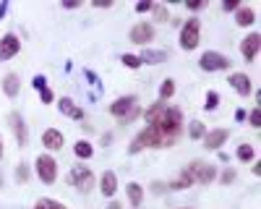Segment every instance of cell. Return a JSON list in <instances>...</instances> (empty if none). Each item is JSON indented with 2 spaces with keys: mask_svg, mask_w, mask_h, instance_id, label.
I'll use <instances>...</instances> for the list:
<instances>
[{
  "mask_svg": "<svg viewBox=\"0 0 261 209\" xmlns=\"http://www.w3.org/2000/svg\"><path fill=\"white\" fill-rule=\"evenodd\" d=\"M130 42L134 45H146V42H151L154 39V27L149 24V21H141V24H136L134 29H130Z\"/></svg>",
  "mask_w": 261,
  "mask_h": 209,
  "instance_id": "ba28073f",
  "label": "cell"
},
{
  "mask_svg": "<svg viewBox=\"0 0 261 209\" xmlns=\"http://www.w3.org/2000/svg\"><path fill=\"white\" fill-rule=\"evenodd\" d=\"M151 13H154V21H160V24L170 18V13H167V8H165V6H151Z\"/></svg>",
  "mask_w": 261,
  "mask_h": 209,
  "instance_id": "83f0119b",
  "label": "cell"
},
{
  "mask_svg": "<svg viewBox=\"0 0 261 209\" xmlns=\"http://www.w3.org/2000/svg\"><path fill=\"white\" fill-rule=\"evenodd\" d=\"M125 194H128V201L134 204V209L141 206V201H144V188H141L139 183H128V186H125Z\"/></svg>",
  "mask_w": 261,
  "mask_h": 209,
  "instance_id": "ac0fdd59",
  "label": "cell"
},
{
  "mask_svg": "<svg viewBox=\"0 0 261 209\" xmlns=\"http://www.w3.org/2000/svg\"><path fill=\"white\" fill-rule=\"evenodd\" d=\"M21 50V42L16 34H6L3 39H0V60H11L16 58V53Z\"/></svg>",
  "mask_w": 261,
  "mask_h": 209,
  "instance_id": "9c48e42d",
  "label": "cell"
},
{
  "mask_svg": "<svg viewBox=\"0 0 261 209\" xmlns=\"http://www.w3.org/2000/svg\"><path fill=\"white\" fill-rule=\"evenodd\" d=\"M235 24H238V27H251V24H256V11L241 6V8L235 11Z\"/></svg>",
  "mask_w": 261,
  "mask_h": 209,
  "instance_id": "2e32d148",
  "label": "cell"
},
{
  "mask_svg": "<svg viewBox=\"0 0 261 209\" xmlns=\"http://www.w3.org/2000/svg\"><path fill=\"white\" fill-rule=\"evenodd\" d=\"M99 188H102L105 196H113V194L118 191V178H115V173L107 170V173L102 175V180H99Z\"/></svg>",
  "mask_w": 261,
  "mask_h": 209,
  "instance_id": "e0dca14e",
  "label": "cell"
},
{
  "mask_svg": "<svg viewBox=\"0 0 261 209\" xmlns=\"http://www.w3.org/2000/svg\"><path fill=\"white\" fill-rule=\"evenodd\" d=\"M34 209H65V206L58 204V201H53V199H39V201L34 204Z\"/></svg>",
  "mask_w": 261,
  "mask_h": 209,
  "instance_id": "4316f807",
  "label": "cell"
},
{
  "mask_svg": "<svg viewBox=\"0 0 261 209\" xmlns=\"http://www.w3.org/2000/svg\"><path fill=\"white\" fill-rule=\"evenodd\" d=\"M217 104H220V94H217V92H206V104H204V108L206 110H217Z\"/></svg>",
  "mask_w": 261,
  "mask_h": 209,
  "instance_id": "f1b7e54d",
  "label": "cell"
},
{
  "mask_svg": "<svg viewBox=\"0 0 261 209\" xmlns=\"http://www.w3.org/2000/svg\"><path fill=\"white\" fill-rule=\"evenodd\" d=\"M191 11H201V8H206V0H191V3H186Z\"/></svg>",
  "mask_w": 261,
  "mask_h": 209,
  "instance_id": "836d02e7",
  "label": "cell"
},
{
  "mask_svg": "<svg viewBox=\"0 0 261 209\" xmlns=\"http://www.w3.org/2000/svg\"><path fill=\"white\" fill-rule=\"evenodd\" d=\"M42 144H45L50 152H55V149H60V146H63V134L58 128H47L45 134H42Z\"/></svg>",
  "mask_w": 261,
  "mask_h": 209,
  "instance_id": "9a60e30c",
  "label": "cell"
},
{
  "mask_svg": "<svg viewBox=\"0 0 261 209\" xmlns=\"http://www.w3.org/2000/svg\"><path fill=\"white\" fill-rule=\"evenodd\" d=\"M191 183H193V175L188 173V167H186V170H183V173L178 175V180H172V183H170L167 188H172V191H180V188H188Z\"/></svg>",
  "mask_w": 261,
  "mask_h": 209,
  "instance_id": "44dd1931",
  "label": "cell"
},
{
  "mask_svg": "<svg viewBox=\"0 0 261 209\" xmlns=\"http://www.w3.org/2000/svg\"><path fill=\"white\" fill-rule=\"evenodd\" d=\"M63 6H65V8H79V6H81V0H65Z\"/></svg>",
  "mask_w": 261,
  "mask_h": 209,
  "instance_id": "74e56055",
  "label": "cell"
},
{
  "mask_svg": "<svg viewBox=\"0 0 261 209\" xmlns=\"http://www.w3.org/2000/svg\"><path fill=\"white\" fill-rule=\"evenodd\" d=\"M58 110H60L63 115L73 118V120H81V118H84V110L79 108V104H76L71 97H60V99H58Z\"/></svg>",
  "mask_w": 261,
  "mask_h": 209,
  "instance_id": "7c38bea8",
  "label": "cell"
},
{
  "mask_svg": "<svg viewBox=\"0 0 261 209\" xmlns=\"http://www.w3.org/2000/svg\"><path fill=\"white\" fill-rule=\"evenodd\" d=\"M0 186H3V175H0Z\"/></svg>",
  "mask_w": 261,
  "mask_h": 209,
  "instance_id": "ee69618b",
  "label": "cell"
},
{
  "mask_svg": "<svg viewBox=\"0 0 261 209\" xmlns=\"http://www.w3.org/2000/svg\"><path fill=\"white\" fill-rule=\"evenodd\" d=\"M230 87L241 94V97H248L251 89H253V87H251V79H248L246 73H232V76H230Z\"/></svg>",
  "mask_w": 261,
  "mask_h": 209,
  "instance_id": "4fadbf2b",
  "label": "cell"
},
{
  "mask_svg": "<svg viewBox=\"0 0 261 209\" xmlns=\"http://www.w3.org/2000/svg\"><path fill=\"white\" fill-rule=\"evenodd\" d=\"M258 45H261V37H258V34H248V37L243 39L241 53H243L246 63H253V60H256V55H258Z\"/></svg>",
  "mask_w": 261,
  "mask_h": 209,
  "instance_id": "8fae6325",
  "label": "cell"
},
{
  "mask_svg": "<svg viewBox=\"0 0 261 209\" xmlns=\"http://www.w3.org/2000/svg\"><path fill=\"white\" fill-rule=\"evenodd\" d=\"M248 123H251V128H258V125H261V113H258V108L248 115Z\"/></svg>",
  "mask_w": 261,
  "mask_h": 209,
  "instance_id": "1f68e13d",
  "label": "cell"
},
{
  "mask_svg": "<svg viewBox=\"0 0 261 209\" xmlns=\"http://www.w3.org/2000/svg\"><path fill=\"white\" fill-rule=\"evenodd\" d=\"M73 152H76V157H79V160H89V157L94 154V146H92L89 141H76Z\"/></svg>",
  "mask_w": 261,
  "mask_h": 209,
  "instance_id": "7402d4cb",
  "label": "cell"
},
{
  "mask_svg": "<svg viewBox=\"0 0 261 209\" xmlns=\"http://www.w3.org/2000/svg\"><path fill=\"white\" fill-rule=\"evenodd\" d=\"M11 125H13V134L18 139V146H27V125H24V118H21L18 113H11Z\"/></svg>",
  "mask_w": 261,
  "mask_h": 209,
  "instance_id": "5bb4252c",
  "label": "cell"
},
{
  "mask_svg": "<svg viewBox=\"0 0 261 209\" xmlns=\"http://www.w3.org/2000/svg\"><path fill=\"white\" fill-rule=\"evenodd\" d=\"M220 180H222V183H232V180H235V170H232V167H227V170L220 175Z\"/></svg>",
  "mask_w": 261,
  "mask_h": 209,
  "instance_id": "d6a6232c",
  "label": "cell"
},
{
  "mask_svg": "<svg viewBox=\"0 0 261 209\" xmlns=\"http://www.w3.org/2000/svg\"><path fill=\"white\" fill-rule=\"evenodd\" d=\"M120 63H123L125 68H141L139 55H120Z\"/></svg>",
  "mask_w": 261,
  "mask_h": 209,
  "instance_id": "484cf974",
  "label": "cell"
},
{
  "mask_svg": "<svg viewBox=\"0 0 261 209\" xmlns=\"http://www.w3.org/2000/svg\"><path fill=\"white\" fill-rule=\"evenodd\" d=\"M188 136H191V139H204V136H206V131H204V123H199V120L188 123Z\"/></svg>",
  "mask_w": 261,
  "mask_h": 209,
  "instance_id": "d4e9b609",
  "label": "cell"
},
{
  "mask_svg": "<svg viewBox=\"0 0 261 209\" xmlns=\"http://www.w3.org/2000/svg\"><path fill=\"white\" fill-rule=\"evenodd\" d=\"M165 188H167V186H162V183H154V186H151V191H154V194H162Z\"/></svg>",
  "mask_w": 261,
  "mask_h": 209,
  "instance_id": "f35d334b",
  "label": "cell"
},
{
  "mask_svg": "<svg viewBox=\"0 0 261 209\" xmlns=\"http://www.w3.org/2000/svg\"><path fill=\"white\" fill-rule=\"evenodd\" d=\"M0 157H3V139H0Z\"/></svg>",
  "mask_w": 261,
  "mask_h": 209,
  "instance_id": "7bdbcfd3",
  "label": "cell"
},
{
  "mask_svg": "<svg viewBox=\"0 0 261 209\" xmlns=\"http://www.w3.org/2000/svg\"><path fill=\"white\" fill-rule=\"evenodd\" d=\"M199 66L204 71H227L230 68V58L222 55V53H204L201 60H199Z\"/></svg>",
  "mask_w": 261,
  "mask_h": 209,
  "instance_id": "8992f818",
  "label": "cell"
},
{
  "mask_svg": "<svg viewBox=\"0 0 261 209\" xmlns=\"http://www.w3.org/2000/svg\"><path fill=\"white\" fill-rule=\"evenodd\" d=\"M230 139V131L227 128H217V131H209L204 136V146L206 149H214V152H220V146Z\"/></svg>",
  "mask_w": 261,
  "mask_h": 209,
  "instance_id": "30bf717a",
  "label": "cell"
},
{
  "mask_svg": "<svg viewBox=\"0 0 261 209\" xmlns=\"http://www.w3.org/2000/svg\"><path fill=\"white\" fill-rule=\"evenodd\" d=\"M16 178H18L21 183H27V180H29V165H27V162H21V165H18V170H16Z\"/></svg>",
  "mask_w": 261,
  "mask_h": 209,
  "instance_id": "4dcf8cb0",
  "label": "cell"
},
{
  "mask_svg": "<svg viewBox=\"0 0 261 209\" xmlns=\"http://www.w3.org/2000/svg\"><path fill=\"white\" fill-rule=\"evenodd\" d=\"M3 92H6V97H16V94L21 92V81H18L16 73H8V76L3 79Z\"/></svg>",
  "mask_w": 261,
  "mask_h": 209,
  "instance_id": "ffe728a7",
  "label": "cell"
},
{
  "mask_svg": "<svg viewBox=\"0 0 261 209\" xmlns=\"http://www.w3.org/2000/svg\"><path fill=\"white\" fill-rule=\"evenodd\" d=\"M151 6H154V3H149V0H141V3H136V13H146V11H151Z\"/></svg>",
  "mask_w": 261,
  "mask_h": 209,
  "instance_id": "e575fe53",
  "label": "cell"
},
{
  "mask_svg": "<svg viewBox=\"0 0 261 209\" xmlns=\"http://www.w3.org/2000/svg\"><path fill=\"white\" fill-rule=\"evenodd\" d=\"M253 157H256V149L251 144H241V146H238V160H241V162H251Z\"/></svg>",
  "mask_w": 261,
  "mask_h": 209,
  "instance_id": "603a6c76",
  "label": "cell"
},
{
  "mask_svg": "<svg viewBox=\"0 0 261 209\" xmlns=\"http://www.w3.org/2000/svg\"><path fill=\"white\" fill-rule=\"evenodd\" d=\"M199 37H201L199 18H188L183 24V29H180V47L183 50H196L199 47Z\"/></svg>",
  "mask_w": 261,
  "mask_h": 209,
  "instance_id": "3957f363",
  "label": "cell"
},
{
  "mask_svg": "<svg viewBox=\"0 0 261 209\" xmlns=\"http://www.w3.org/2000/svg\"><path fill=\"white\" fill-rule=\"evenodd\" d=\"M68 183L73 188H81L84 194H89L94 188V173L89 170V167H84V165H76L73 170L68 173Z\"/></svg>",
  "mask_w": 261,
  "mask_h": 209,
  "instance_id": "277c9868",
  "label": "cell"
},
{
  "mask_svg": "<svg viewBox=\"0 0 261 209\" xmlns=\"http://www.w3.org/2000/svg\"><path fill=\"white\" fill-rule=\"evenodd\" d=\"M37 175L42 178V183H55V178H58V162L50 154H39L37 157Z\"/></svg>",
  "mask_w": 261,
  "mask_h": 209,
  "instance_id": "5b68a950",
  "label": "cell"
},
{
  "mask_svg": "<svg viewBox=\"0 0 261 209\" xmlns=\"http://www.w3.org/2000/svg\"><path fill=\"white\" fill-rule=\"evenodd\" d=\"M235 120H246V110H235Z\"/></svg>",
  "mask_w": 261,
  "mask_h": 209,
  "instance_id": "ab89813d",
  "label": "cell"
},
{
  "mask_svg": "<svg viewBox=\"0 0 261 209\" xmlns=\"http://www.w3.org/2000/svg\"><path fill=\"white\" fill-rule=\"evenodd\" d=\"M222 8L225 11H238V8H241V3H238V0H227V3H222Z\"/></svg>",
  "mask_w": 261,
  "mask_h": 209,
  "instance_id": "d590c367",
  "label": "cell"
},
{
  "mask_svg": "<svg viewBox=\"0 0 261 209\" xmlns=\"http://www.w3.org/2000/svg\"><path fill=\"white\" fill-rule=\"evenodd\" d=\"M144 118H146V123L151 125V128H157L165 139H167V144L172 146L178 139H180V134H183V113L178 110V108H170V104H162V102H154L151 108L144 113Z\"/></svg>",
  "mask_w": 261,
  "mask_h": 209,
  "instance_id": "6da1fadb",
  "label": "cell"
},
{
  "mask_svg": "<svg viewBox=\"0 0 261 209\" xmlns=\"http://www.w3.org/2000/svg\"><path fill=\"white\" fill-rule=\"evenodd\" d=\"M139 99L134 97V94H128V97H118L113 104H110V113L115 115V118H120V123H130L134 118H139L141 115V108L136 104Z\"/></svg>",
  "mask_w": 261,
  "mask_h": 209,
  "instance_id": "7a4b0ae2",
  "label": "cell"
},
{
  "mask_svg": "<svg viewBox=\"0 0 261 209\" xmlns=\"http://www.w3.org/2000/svg\"><path fill=\"white\" fill-rule=\"evenodd\" d=\"M107 209H120V204H118V201H113V204H110V206H107Z\"/></svg>",
  "mask_w": 261,
  "mask_h": 209,
  "instance_id": "b9f144b4",
  "label": "cell"
},
{
  "mask_svg": "<svg viewBox=\"0 0 261 209\" xmlns=\"http://www.w3.org/2000/svg\"><path fill=\"white\" fill-rule=\"evenodd\" d=\"M6 8H8V3H0V16H6Z\"/></svg>",
  "mask_w": 261,
  "mask_h": 209,
  "instance_id": "60d3db41",
  "label": "cell"
},
{
  "mask_svg": "<svg viewBox=\"0 0 261 209\" xmlns=\"http://www.w3.org/2000/svg\"><path fill=\"white\" fill-rule=\"evenodd\" d=\"M139 60H141V66L144 63H151V66H154V63H165L167 60V53L165 50H141Z\"/></svg>",
  "mask_w": 261,
  "mask_h": 209,
  "instance_id": "d6986e66",
  "label": "cell"
},
{
  "mask_svg": "<svg viewBox=\"0 0 261 209\" xmlns=\"http://www.w3.org/2000/svg\"><path fill=\"white\" fill-rule=\"evenodd\" d=\"M110 0H94V8H110Z\"/></svg>",
  "mask_w": 261,
  "mask_h": 209,
  "instance_id": "8d00e7d4",
  "label": "cell"
},
{
  "mask_svg": "<svg viewBox=\"0 0 261 209\" xmlns=\"http://www.w3.org/2000/svg\"><path fill=\"white\" fill-rule=\"evenodd\" d=\"M188 173L193 175V180H199V183H212L214 178H217V167L214 165H209V162H191V167H188Z\"/></svg>",
  "mask_w": 261,
  "mask_h": 209,
  "instance_id": "52a82bcc",
  "label": "cell"
},
{
  "mask_svg": "<svg viewBox=\"0 0 261 209\" xmlns=\"http://www.w3.org/2000/svg\"><path fill=\"white\" fill-rule=\"evenodd\" d=\"M172 94H175V81H172V79H165L162 87H160V102H162V99H170Z\"/></svg>",
  "mask_w": 261,
  "mask_h": 209,
  "instance_id": "cb8c5ba5",
  "label": "cell"
},
{
  "mask_svg": "<svg viewBox=\"0 0 261 209\" xmlns=\"http://www.w3.org/2000/svg\"><path fill=\"white\" fill-rule=\"evenodd\" d=\"M32 87H34V89H39V94H42V92L47 89V79L42 76V73H39V76H34V79H32Z\"/></svg>",
  "mask_w": 261,
  "mask_h": 209,
  "instance_id": "f546056e",
  "label": "cell"
}]
</instances>
